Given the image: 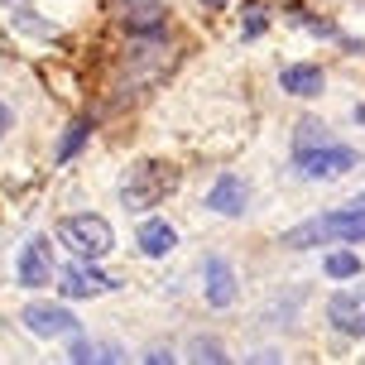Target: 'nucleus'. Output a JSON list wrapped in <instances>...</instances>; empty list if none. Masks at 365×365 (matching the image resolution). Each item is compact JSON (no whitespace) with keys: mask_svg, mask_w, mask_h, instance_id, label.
<instances>
[{"mask_svg":"<svg viewBox=\"0 0 365 365\" xmlns=\"http://www.w3.org/2000/svg\"><path fill=\"white\" fill-rule=\"evenodd\" d=\"M356 164H361V154L346 145H331V140H312V145L293 149L298 178H312V182H331V178H341V173H351Z\"/></svg>","mask_w":365,"mask_h":365,"instance_id":"nucleus-3","label":"nucleus"},{"mask_svg":"<svg viewBox=\"0 0 365 365\" xmlns=\"http://www.w3.org/2000/svg\"><path fill=\"white\" fill-rule=\"evenodd\" d=\"M135 240H140V250H145L149 259H159V255H168V250L178 245V231H173L168 221H145Z\"/></svg>","mask_w":365,"mask_h":365,"instance_id":"nucleus-12","label":"nucleus"},{"mask_svg":"<svg viewBox=\"0 0 365 365\" xmlns=\"http://www.w3.org/2000/svg\"><path fill=\"white\" fill-rule=\"evenodd\" d=\"M125 29H130V34H164V5L140 0L135 15H125Z\"/></svg>","mask_w":365,"mask_h":365,"instance_id":"nucleus-13","label":"nucleus"},{"mask_svg":"<svg viewBox=\"0 0 365 365\" xmlns=\"http://www.w3.org/2000/svg\"><path fill=\"white\" fill-rule=\"evenodd\" d=\"M245 197H250V187H245L236 173H226V178L212 182V192H207V207H212L217 217H240V212H245Z\"/></svg>","mask_w":365,"mask_h":365,"instance_id":"nucleus-10","label":"nucleus"},{"mask_svg":"<svg viewBox=\"0 0 365 365\" xmlns=\"http://www.w3.org/2000/svg\"><path fill=\"white\" fill-rule=\"evenodd\" d=\"M58 240H63V245H68L77 259H101V255H110L115 231H110L106 217L82 212V217H63V221H58Z\"/></svg>","mask_w":365,"mask_h":365,"instance_id":"nucleus-4","label":"nucleus"},{"mask_svg":"<svg viewBox=\"0 0 365 365\" xmlns=\"http://www.w3.org/2000/svg\"><path fill=\"white\" fill-rule=\"evenodd\" d=\"M168 192H178V168L164 159H140L120 182V202L130 212H149L154 202H164Z\"/></svg>","mask_w":365,"mask_h":365,"instance_id":"nucleus-2","label":"nucleus"},{"mask_svg":"<svg viewBox=\"0 0 365 365\" xmlns=\"http://www.w3.org/2000/svg\"><path fill=\"white\" fill-rule=\"evenodd\" d=\"M24 327L43 336V341H63V336H77V317L68 308H58V303H29L24 308Z\"/></svg>","mask_w":365,"mask_h":365,"instance_id":"nucleus-6","label":"nucleus"},{"mask_svg":"<svg viewBox=\"0 0 365 365\" xmlns=\"http://www.w3.org/2000/svg\"><path fill=\"white\" fill-rule=\"evenodd\" d=\"M327 322L346 336H365V293H336L327 303Z\"/></svg>","mask_w":365,"mask_h":365,"instance_id":"nucleus-9","label":"nucleus"},{"mask_svg":"<svg viewBox=\"0 0 365 365\" xmlns=\"http://www.w3.org/2000/svg\"><path fill=\"white\" fill-rule=\"evenodd\" d=\"M91 140V120H77L68 135H63V145H58V164H73L77 154H82V145Z\"/></svg>","mask_w":365,"mask_h":365,"instance_id":"nucleus-15","label":"nucleus"},{"mask_svg":"<svg viewBox=\"0 0 365 365\" xmlns=\"http://www.w3.org/2000/svg\"><path fill=\"white\" fill-rule=\"evenodd\" d=\"M10 125H15V115H10V106H0V140L10 135Z\"/></svg>","mask_w":365,"mask_h":365,"instance_id":"nucleus-18","label":"nucleus"},{"mask_svg":"<svg viewBox=\"0 0 365 365\" xmlns=\"http://www.w3.org/2000/svg\"><path fill=\"white\" fill-rule=\"evenodd\" d=\"M202 5H207V10H221V5H226V0H202Z\"/></svg>","mask_w":365,"mask_h":365,"instance_id":"nucleus-19","label":"nucleus"},{"mask_svg":"<svg viewBox=\"0 0 365 365\" xmlns=\"http://www.w3.org/2000/svg\"><path fill=\"white\" fill-rule=\"evenodd\" d=\"M356 120H361V125H365V106H356Z\"/></svg>","mask_w":365,"mask_h":365,"instance_id":"nucleus-20","label":"nucleus"},{"mask_svg":"<svg viewBox=\"0 0 365 365\" xmlns=\"http://www.w3.org/2000/svg\"><path fill=\"white\" fill-rule=\"evenodd\" d=\"M48 279H53V250H48L43 236H34L19 250V284H24V289H43Z\"/></svg>","mask_w":365,"mask_h":365,"instance_id":"nucleus-7","label":"nucleus"},{"mask_svg":"<svg viewBox=\"0 0 365 365\" xmlns=\"http://www.w3.org/2000/svg\"><path fill=\"white\" fill-rule=\"evenodd\" d=\"M202 289H207V303H212V308H231V303H236V289H240L236 269H231L221 255H212L207 264H202Z\"/></svg>","mask_w":365,"mask_h":365,"instance_id":"nucleus-8","label":"nucleus"},{"mask_svg":"<svg viewBox=\"0 0 365 365\" xmlns=\"http://www.w3.org/2000/svg\"><path fill=\"white\" fill-rule=\"evenodd\" d=\"M327 240H365V197H356L351 207H336V212H322V217H308L284 231V245L289 250H312V245H327Z\"/></svg>","mask_w":365,"mask_h":365,"instance_id":"nucleus-1","label":"nucleus"},{"mask_svg":"<svg viewBox=\"0 0 365 365\" xmlns=\"http://www.w3.org/2000/svg\"><path fill=\"white\" fill-rule=\"evenodd\" d=\"M259 29H264V15H259V10H250V19H245V38H255Z\"/></svg>","mask_w":365,"mask_h":365,"instance_id":"nucleus-17","label":"nucleus"},{"mask_svg":"<svg viewBox=\"0 0 365 365\" xmlns=\"http://www.w3.org/2000/svg\"><path fill=\"white\" fill-rule=\"evenodd\" d=\"M322 269H327V279H361V255L356 250H331Z\"/></svg>","mask_w":365,"mask_h":365,"instance_id":"nucleus-14","label":"nucleus"},{"mask_svg":"<svg viewBox=\"0 0 365 365\" xmlns=\"http://www.w3.org/2000/svg\"><path fill=\"white\" fill-rule=\"evenodd\" d=\"M115 284H120V279L101 274L91 259H77V264H68V269L58 274V289H63V298H101V293H110Z\"/></svg>","mask_w":365,"mask_h":365,"instance_id":"nucleus-5","label":"nucleus"},{"mask_svg":"<svg viewBox=\"0 0 365 365\" xmlns=\"http://www.w3.org/2000/svg\"><path fill=\"white\" fill-rule=\"evenodd\" d=\"M279 87L289 91V96H317L322 91V68L317 63H293L279 73Z\"/></svg>","mask_w":365,"mask_h":365,"instance_id":"nucleus-11","label":"nucleus"},{"mask_svg":"<svg viewBox=\"0 0 365 365\" xmlns=\"http://www.w3.org/2000/svg\"><path fill=\"white\" fill-rule=\"evenodd\" d=\"M5 5V15H15L19 29H29V34H48V24H38L34 15H29V0H0Z\"/></svg>","mask_w":365,"mask_h":365,"instance_id":"nucleus-16","label":"nucleus"}]
</instances>
